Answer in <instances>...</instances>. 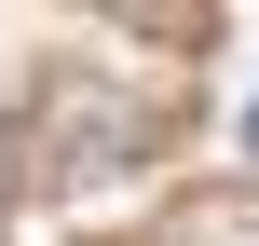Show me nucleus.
<instances>
[{"instance_id": "f257e3e1", "label": "nucleus", "mask_w": 259, "mask_h": 246, "mask_svg": "<svg viewBox=\"0 0 259 246\" xmlns=\"http://www.w3.org/2000/svg\"><path fill=\"white\" fill-rule=\"evenodd\" d=\"M246 164H259V110H246Z\"/></svg>"}]
</instances>
